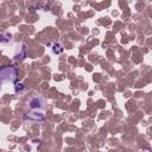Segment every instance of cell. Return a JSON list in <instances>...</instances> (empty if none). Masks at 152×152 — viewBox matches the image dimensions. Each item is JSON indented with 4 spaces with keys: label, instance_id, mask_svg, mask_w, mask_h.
I'll use <instances>...</instances> for the list:
<instances>
[{
    "label": "cell",
    "instance_id": "cell-1",
    "mask_svg": "<svg viewBox=\"0 0 152 152\" xmlns=\"http://www.w3.org/2000/svg\"><path fill=\"white\" fill-rule=\"evenodd\" d=\"M18 71L17 68L13 65H6L0 68V84L4 83H13L17 81Z\"/></svg>",
    "mask_w": 152,
    "mask_h": 152
},
{
    "label": "cell",
    "instance_id": "cell-2",
    "mask_svg": "<svg viewBox=\"0 0 152 152\" xmlns=\"http://www.w3.org/2000/svg\"><path fill=\"white\" fill-rule=\"evenodd\" d=\"M28 107L33 110H43L45 108V101L40 96H34L27 102Z\"/></svg>",
    "mask_w": 152,
    "mask_h": 152
},
{
    "label": "cell",
    "instance_id": "cell-3",
    "mask_svg": "<svg viewBox=\"0 0 152 152\" xmlns=\"http://www.w3.org/2000/svg\"><path fill=\"white\" fill-rule=\"evenodd\" d=\"M44 114L42 112H34V113H30V114H25L24 115V120L25 121H43L44 120Z\"/></svg>",
    "mask_w": 152,
    "mask_h": 152
},
{
    "label": "cell",
    "instance_id": "cell-4",
    "mask_svg": "<svg viewBox=\"0 0 152 152\" xmlns=\"http://www.w3.org/2000/svg\"><path fill=\"white\" fill-rule=\"evenodd\" d=\"M26 57V45L25 44H20L14 53V58L15 59H24Z\"/></svg>",
    "mask_w": 152,
    "mask_h": 152
},
{
    "label": "cell",
    "instance_id": "cell-5",
    "mask_svg": "<svg viewBox=\"0 0 152 152\" xmlns=\"http://www.w3.org/2000/svg\"><path fill=\"white\" fill-rule=\"evenodd\" d=\"M10 43H12V36L7 32H1L0 33V44L8 45Z\"/></svg>",
    "mask_w": 152,
    "mask_h": 152
},
{
    "label": "cell",
    "instance_id": "cell-6",
    "mask_svg": "<svg viewBox=\"0 0 152 152\" xmlns=\"http://www.w3.org/2000/svg\"><path fill=\"white\" fill-rule=\"evenodd\" d=\"M51 50H52V53L59 55V53H62V52L64 51V48H63V45H62L61 43H53Z\"/></svg>",
    "mask_w": 152,
    "mask_h": 152
},
{
    "label": "cell",
    "instance_id": "cell-7",
    "mask_svg": "<svg viewBox=\"0 0 152 152\" xmlns=\"http://www.w3.org/2000/svg\"><path fill=\"white\" fill-rule=\"evenodd\" d=\"M25 89V86H24V83H17L15 86H14V91L15 93H20V91H23Z\"/></svg>",
    "mask_w": 152,
    "mask_h": 152
}]
</instances>
